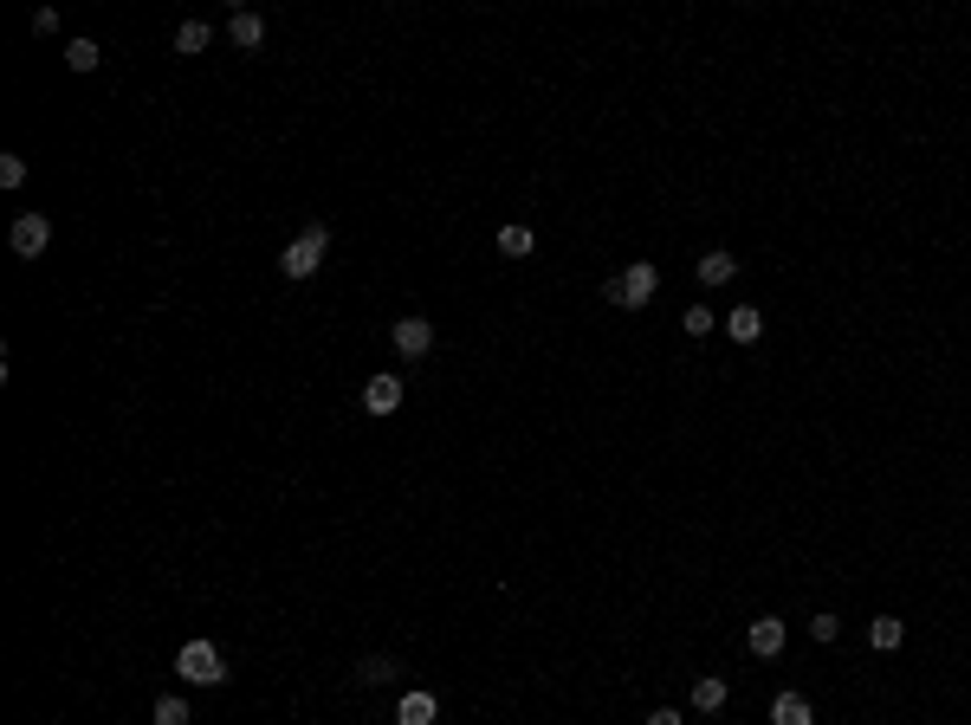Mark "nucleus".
Listing matches in <instances>:
<instances>
[{"mask_svg":"<svg viewBox=\"0 0 971 725\" xmlns=\"http://www.w3.org/2000/svg\"><path fill=\"white\" fill-rule=\"evenodd\" d=\"M654 292H661V272H654L648 259H635V266H628L622 279H609V285H603V298H609V305H622V311L654 305Z\"/></svg>","mask_w":971,"mask_h":725,"instance_id":"1","label":"nucleus"},{"mask_svg":"<svg viewBox=\"0 0 971 725\" xmlns=\"http://www.w3.org/2000/svg\"><path fill=\"white\" fill-rule=\"evenodd\" d=\"M324 246H331V227H324V221H311L305 234H298V240L279 253V272H285V279H311V272L324 266Z\"/></svg>","mask_w":971,"mask_h":725,"instance_id":"2","label":"nucleus"},{"mask_svg":"<svg viewBox=\"0 0 971 725\" xmlns=\"http://www.w3.org/2000/svg\"><path fill=\"white\" fill-rule=\"evenodd\" d=\"M175 674H182L188 687H221V680H227L221 648H214V641H188V648L175 654Z\"/></svg>","mask_w":971,"mask_h":725,"instance_id":"3","label":"nucleus"},{"mask_svg":"<svg viewBox=\"0 0 971 725\" xmlns=\"http://www.w3.org/2000/svg\"><path fill=\"white\" fill-rule=\"evenodd\" d=\"M7 246H13V259H39V253H46V246H52V221H46V214H20V221H13V234H7Z\"/></svg>","mask_w":971,"mask_h":725,"instance_id":"4","label":"nucleus"},{"mask_svg":"<svg viewBox=\"0 0 971 725\" xmlns=\"http://www.w3.org/2000/svg\"><path fill=\"white\" fill-rule=\"evenodd\" d=\"M389 344H395V357H428V350H434V324L421 318V311H408V318H395Z\"/></svg>","mask_w":971,"mask_h":725,"instance_id":"5","label":"nucleus"},{"mask_svg":"<svg viewBox=\"0 0 971 725\" xmlns=\"http://www.w3.org/2000/svg\"><path fill=\"white\" fill-rule=\"evenodd\" d=\"M745 648L758 654V661H777V654H784V622H777V615H758V622L745 628Z\"/></svg>","mask_w":971,"mask_h":725,"instance_id":"6","label":"nucleus"},{"mask_svg":"<svg viewBox=\"0 0 971 725\" xmlns=\"http://www.w3.org/2000/svg\"><path fill=\"white\" fill-rule=\"evenodd\" d=\"M363 408L369 415H395V408H402V376H369L363 382Z\"/></svg>","mask_w":971,"mask_h":725,"instance_id":"7","label":"nucleus"},{"mask_svg":"<svg viewBox=\"0 0 971 725\" xmlns=\"http://www.w3.org/2000/svg\"><path fill=\"white\" fill-rule=\"evenodd\" d=\"M434 719H441V700H434V693H402L395 725H434Z\"/></svg>","mask_w":971,"mask_h":725,"instance_id":"8","label":"nucleus"},{"mask_svg":"<svg viewBox=\"0 0 971 725\" xmlns=\"http://www.w3.org/2000/svg\"><path fill=\"white\" fill-rule=\"evenodd\" d=\"M227 33H234V46L240 52H259V46H266V20H259V13H234V20H227Z\"/></svg>","mask_w":971,"mask_h":725,"instance_id":"9","label":"nucleus"},{"mask_svg":"<svg viewBox=\"0 0 971 725\" xmlns=\"http://www.w3.org/2000/svg\"><path fill=\"white\" fill-rule=\"evenodd\" d=\"M771 725H816V713H810L803 693H777V700H771Z\"/></svg>","mask_w":971,"mask_h":725,"instance_id":"10","label":"nucleus"},{"mask_svg":"<svg viewBox=\"0 0 971 725\" xmlns=\"http://www.w3.org/2000/svg\"><path fill=\"white\" fill-rule=\"evenodd\" d=\"M693 272H700V285H732L738 279V259L713 246V253H700V266H693Z\"/></svg>","mask_w":971,"mask_h":725,"instance_id":"11","label":"nucleus"},{"mask_svg":"<svg viewBox=\"0 0 971 725\" xmlns=\"http://www.w3.org/2000/svg\"><path fill=\"white\" fill-rule=\"evenodd\" d=\"M726 331L738 337V344H758V337H764V311H758V305H732Z\"/></svg>","mask_w":971,"mask_h":725,"instance_id":"12","label":"nucleus"},{"mask_svg":"<svg viewBox=\"0 0 971 725\" xmlns=\"http://www.w3.org/2000/svg\"><path fill=\"white\" fill-rule=\"evenodd\" d=\"M732 693H726V680L719 674H706V680H693V713H719Z\"/></svg>","mask_w":971,"mask_h":725,"instance_id":"13","label":"nucleus"},{"mask_svg":"<svg viewBox=\"0 0 971 725\" xmlns=\"http://www.w3.org/2000/svg\"><path fill=\"white\" fill-rule=\"evenodd\" d=\"M98 59H104L98 39H72V46H65V65H72V72H98Z\"/></svg>","mask_w":971,"mask_h":725,"instance_id":"14","label":"nucleus"},{"mask_svg":"<svg viewBox=\"0 0 971 725\" xmlns=\"http://www.w3.org/2000/svg\"><path fill=\"white\" fill-rule=\"evenodd\" d=\"M175 52H182V59L208 52V26H201V20H182V26H175Z\"/></svg>","mask_w":971,"mask_h":725,"instance_id":"15","label":"nucleus"},{"mask_svg":"<svg viewBox=\"0 0 971 725\" xmlns=\"http://www.w3.org/2000/svg\"><path fill=\"white\" fill-rule=\"evenodd\" d=\"M900 635H907V628H900L894 615H874V622H868V641H874L881 654H894V648H900Z\"/></svg>","mask_w":971,"mask_h":725,"instance_id":"16","label":"nucleus"},{"mask_svg":"<svg viewBox=\"0 0 971 725\" xmlns=\"http://www.w3.org/2000/svg\"><path fill=\"white\" fill-rule=\"evenodd\" d=\"M395 674H402V667H395L389 654H369V661L357 667V687H382V680H395Z\"/></svg>","mask_w":971,"mask_h":725,"instance_id":"17","label":"nucleus"},{"mask_svg":"<svg viewBox=\"0 0 971 725\" xmlns=\"http://www.w3.org/2000/svg\"><path fill=\"white\" fill-rule=\"evenodd\" d=\"M531 246H538V240H531V227H499V253H512V259H525V253H531Z\"/></svg>","mask_w":971,"mask_h":725,"instance_id":"18","label":"nucleus"},{"mask_svg":"<svg viewBox=\"0 0 971 725\" xmlns=\"http://www.w3.org/2000/svg\"><path fill=\"white\" fill-rule=\"evenodd\" d=\"M156 725H195V713H188V700H156Z\"/></svg>","mask_w":971,"mask_h":725,"instance_id":"19","label":"nucleus"},{"mask_svg":"<svg viewBox=\"0 0 971 725\" xmlns=\"http://www.w3.org/2000/svg\"><path fill=\"white\" fill-rule=\"evenodd\" d=\"M26 182V156H0V188H20Z\"/></svg>","mask_w":971,"mask_h":725,"instance_id":"20","label":"nucleus"},{"mask_svg":"<svg viewBox=\"0 0 971 725\" xmlns=\"http://www.w3.org/2000/svg\"><path fill=\"white\" fill-rule=\"evenodd\" d=\"M680 324H687V337H706V331H713V311H706V305H693Z\"/></svg>","mask_w":971,"mask_h":725,"instance_id":"21","label":"nucleus"},{"mask_svg":"<svg viewBox=\"0 0 971 725\" xmlns=\"http://www.w3.org/2000/svg\"><path fill=\"white\" fill-rule=\"evenodd\" d=\"M810 635H816V641H836V635H842V622H836V615H816Z\"/></svg>","mask_w":971,"mask_h":725,"instance_id":"22","label":"nucleus"},{"mask_svg":"<svg viewBox=\"0 0 971 725\" xmlns=\"http://www.w3.org/2000/svg\"><path fill=\"white\" fill-rule=\"evenodd\" d=\"M648 725H687V719H680V713H667V706H661V713H648Z\"/></svg>","mask_w":971,"mask_h":725,"instance_id":"23","label":"nucleus"}]
</instances>
